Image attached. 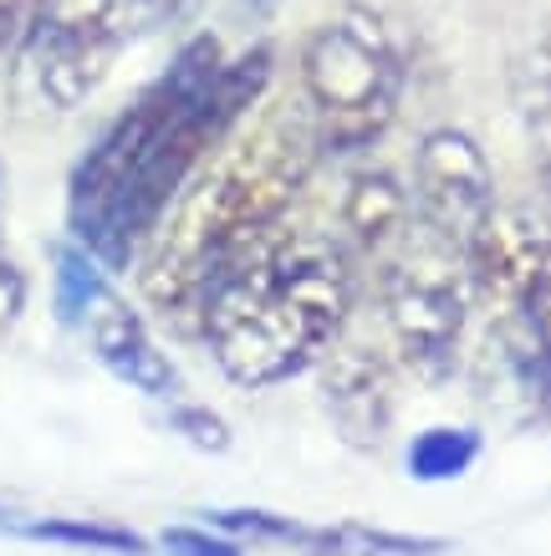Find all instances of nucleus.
<instances>
[{"instance_id":"f257e3e1","label":"nucleus","mask_w":551,"mask_h":556,"mask_svg":"<svg viewBox=\"0 0 551 556\" xmlns=\"http://www.w3.org/2000/svg\"><path fill=\"white\" fill-rule=\"evenodd\" d=\"M317 149L306 108H276L240 123L174 194L138 251V287L153 312L195 327L204 296L291 225L317 169Z\"/></svg>"},{"instance_id":"f03ea898","label":"nucleus","mask_w":551,"mask_h":556,"mask_svg":"<svg viewBox=\"0 0 551 556\" xmlns=\"http://www.w3.org/2000/svg\"><path fill=\"white\" fill-rule=\"evenodd\" d=\"M352 291L348 245L286 225L204 296L195 332L235 388L261 393L327 357L348 327Z\"/></svg>"},{"instance_id":"7ed1b4c3","label":"nucleus","mask_w":551,"mask_h":556,"mask_svg":"<svg viewBox=\"0 0 551 556\" xmlns=\"http://www.w3.org/2000/svg\"><path fill=\"white\" fill-rule=\"evenodd\" d=\"M271 72H276V51H271V41H255V47H246L235 62H225V67L164 123V134L153 138V149L143 153V164L134 169L128 189L117 194L108 225H102L98 240L87 245L102 266L108 270L134 266L138 251L149 245L153 225H159L164 210L174 204V194L195 179V169H200L240 123L251 118L255 102L266 98Z\"/></svg>"},{"instance_id":"20e7f679","label":"nucleus","mask_w":551,"mask_h":556,"mask_svg":"<svg viewBox=\"0 0 551 556\" xmlns=\"http://www.w3.org/2000/svg\"><path fill=\"white\" fill-rule=\"evenodd\" d=\"M301 98L327 153H363L393 128L403 56L373 5H342L301 47Z\"/></svg>"},{"instance_id":"39448f33","label":"nucleus","mask_w":551,"mask_h":556,"mask_svg":"<svg viewBox=\"0 0 551 556\" xmlns=\"http://www.w3.org/2000/svg\"><path fill=\"white\" fill-rule=\"evenodd\" d=\"M367 270H373L393 357L424 383H444L460 368L469 312H475L465 245H454L450 236H439L435 225L414 215L378 261H367Z\"/></svg>"},{"instance_id":"423d86ee","label":"nucleus","mask_w":551,"mask_h":556,"mask_svg":"<svg viewBox=\"0 0 551 556\" xmlns=\"http://www.w3.org/2000/svg\"><path fill=\"white\" fill-rule=\"evenodd\" d=\"M200 0H47L41 26L21 62H32L36 92L47 108H83L113 72L117 51L184 21Z\"/></svg>"},{"instance_id":"0eeeda50","label":"nucleus","mask_w":551,"mask_h":556,"mask_svg":"<svg viewBox=\"0 0 551 556\" xmlns=\"http://www.w3.org/2000/svg\"><path fill=\"white\" fill-rule=\"evenodd\" d=\"M220 67H225L220 36H210V31L195 36V41L179 47V56L108 123V134L83 153V164L72 169V185H67V219H72L77 245H92V240H98V230L108 225V215H113L117 194L128 189L134 169L143 164V153L153 149V138L164 134V123L174 118Z\"/></svg>"},{"instance_id":"6e6552de","label":"nucleus","mask_w":551,"mask_h":556,"mask_svg":"<svg viewBox=\"0 0 551 556\" xmlns=\"http://www.w3.org/2000/svg\"><path fill=\"white\" fill-rule=\"evenodd\" d=\"M414 215L435 225L454 245H469V236L496 210V174L490 159L465 128H435L418 138L414 153V185H409Z\"/></svg>"},{"instance_id":"1a4fd4ad","label":"nucleus","mask_w":551,"mask_h":556,"mask_svg":"<svg viewBox=\"0 0 551 556\" xmlns=\"http://www.w3.org/2000/svg\"><path fill=\"white\" fill-rule=\"evenodd\" d=\"M322 408L342 444L363 455L384 450L393 429V357L373 342L337 338L322 357Z\"/></svg>"},{"instance_id":"9d476101","label":"nucleus","mask_w":551,"mask_h":556,"mask_svg":"<svg viewBox=\"0 0 551 556\" xmlns=\"http://www.w3.org/2000/svg\"><path fill=\"white\" fill-rule=\"evenodd\" d=\"M87 338H92V353L113 378H123L128 388L149 393V399H174L179 393V372L164 357V348L149 338V327L134 306L123 302L113 287L98 296V306L87 312Z\"/></svg>"},{"instance_id":"9b49d317","label":"nucleus","mask_w":551,"mask_h":556,"mask_svg":"<svg viewBox=\"0 0 551 556\" xmlns=\"http://www.w3.org/2000/svg\"><path fill=\"white\" fill-rule=\"evenodd\" d=\"M414 200L409 185L388 169H358L342 189V240H348L352 261H378L393 240L409 230Z\"/></svg>"},{"instance_id":"f8f14e48","label":"nucleus","mask_w":551,"mask_h":556,"mask_svg":"<svg viewBox=\"0 0 551 556\" xmlns=\"http://www.w3.org/2000/svg\"><path fill=\"white\" fill-rule=\"evenodd\" d=\"M505 83H511V108H516L521 134H526L536 189L551 210V21H541L516 47Z\"/></svg>"},{"instance_id":"ddd939ff","label":"nucleus","mask_w":551,"mask_h":556,"mask_svg":"<svg viewBox=\"0 0 551 556\" xmlns=\"http://www.w3.org/2000/svg\"><path fill=\"white\" fill-rule=\"evenodd\" d=\"M301 552L306 556H439L444 541L384 531V526H363V521H337V526H306L301 531Z\"/></svg>"},{"instance_id":"4468645a","label":"nucleus","mask_w":551,"mask_h":556,"mask_svg":"<svg viewBox=\"0 0 551 556\" xmlns=\"http://www.w3.org/2000/svg\"><path fill=\"white\" fill-rule=\"evenodd\" d=\"M485 439L480 429H469V424H439V429H418L409 439V450H403V470L409 480L418 485H450L460 475L480 459Z\"/></svg>"},{"instance_id":"2eb2a0df","label":"nucleus","mask_w":551,"mask_h":556,"mask_svg":"<svg viewBox=\"0 0 551 556\" xmlns=\"http://www.w3.org/2000/svg\"><path fill=\"white\" fill-rule=\"evenodd\" d=\"M102 291H108V276H102L98 255L87 251V245H57V255H51V302H57V321H62V327H83Z\"/></svg>"},{"instance_id":"dca6fc26","label":"nucleus","mask_w":551,"mask_h":556,"mask_svg":"<svg viewBox=\"0 0 551 556\" xmlns=\"http://www.w3.org/2000/svg\"><path fill=\"white\" fill-rule=\"evenodd\" d=\"M11 531L26 541H51V546H77V552H113V556H143L149 541L128 526L108 521H67V516H41V521H11Z\"/></svg>"},{"instance_id":"f3484780","label":"nucleus","mask_w":551,"mask_h":556,"mask_svg":"<svg viewBox=\"0 0 551 556\" xmlns=\"http://www.w3.org/2000/svg\"><path fill=\"white\" fill-rule=\"evenodd\" d=\"M490 321H511L521 338L531 342V353L541 357V368H547V378H551V266L521 291V302L511 306L505 317H490Z\"/></svg>"},{"instance_id":"a211bd4d","label":"nucleus","mask_w":551,"mask_h":556,"mask_svg":"<svg viewBox=\"0 0 551 556\" xmlns=\"http://www.w3.org/2000/svg\"><path fill=\"white\" fill-rule=\"evenodd\" d=\"M210 526L225 531V536H266V541H281V546H301V531L306 521H291V516H276V510H210Z\"/></svg>"},{"instance_id":"6ab92c4d","label":"nucleus","mask_w":551,"mask_h":556,"mask_svg":"<svg viewBox=\"0 0 551 556\" xmlns=\"http://www.w3.org/2000/svg\"><path fill=\"white\" fill-rule=\"evenodd\" d=\"M168 424H174V434L189 439L195 450H210V455H225V450H230V424L220 419L215 408L174 404V408H168Z\"/></svg>"},{"instance_id":"aec40b11","label":"nucleus","mask_w":551,"mask_h":556,"mask_svg":"<svg viewBox=\"0 0 551 556\" xmlns=\"http://www.w3.org/2000/svg\"><path fill=\"white\" fill-rule=\"evenodd\" d=\"M41 11H47V0H0V67L26 56L36 26H41Z\"/></svg>"},{"instance_id":"412c9836","label":"nucleus","mask_w":551,"mask_h":556,"mask_svg":"<svg viewBox=\"0 0 551 556\" xmlns=\"http://www.w3.org/2000/svg\"><path fill=\"white\" fill-rule=\"evenodd\" d=\"M159 546L168 556H240V546L215 531H204V526H164L159 531Z\"/></svg>"},{"instance_id":"4be33fe9","label":"nucleus","mask_w":551,"mask_h":556,"mask_svg":"<svg viewBox=\"0 0 551 556\" xmlns=\"http://www.w3.org/2000/svg\"><path fill=\"white\" fill-rule=\"evenodd\" d=\"M246 5V16H266V11H276V0H240Z\"/></svg>"},{"instance_id":"5701e85b","label":"nucleus","mask_w":551,"mask_h":556,"mask_svg":"<svg viewBox=\"0 0 551 556\" xmlns=\"http://www.w3.org/2000/svg\"><path fill=\"white\" fill-rule=\"evenodd\" d=\"M11 521H16V516H11V510L0 506V526H5V531H11Z\"/></svg>"}]
</instances>
